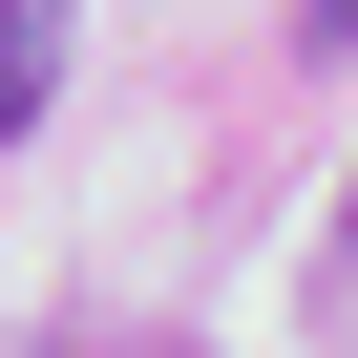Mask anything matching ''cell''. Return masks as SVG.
Segmentation results:
<instances>
[{
    "label": "cell",
    "mask_w": 358,
    "mask_h": 358,
    "mask_svg": "<svg viewBox=\"0 0 358 358\" xmlns=\"http://www.w3.org/2000/svg\"><path fill=\"white\" fill-rule=\"evenodd\" d=\"M43 64H64V0H0V148L43 127Z\"/></svg>",
    "instance_id": "obj_1"
},
{
    "label": "cell",
    "mask_w": 358,
    "mask_h": 358,
    "mask_svg": "<svg viewBox=\"0 0 358 358\" xmlns=\"http://www.w3.org/2000/svg\"><path fill=\"white\" fill-rule=\"evenodd\" d=\"M337 253H358V211H337Z\"/></svg>",
    "instance_id": "obj_3"
},
{
    "label": "cell",
    "mask_w": 358,
    "mask_h": 358,
    "mask_svg": "<svg viewBox=\"0 0 358 358\" xmlns=\"http://www.w3.org/2000/svg\"><path fill=\"white\" fill-rule=\"evenodd\" d=\"M295 22H316V43H358V0H295Z\"/></svg>",
    "instance_id": "obj_2"
}]
</instances>
